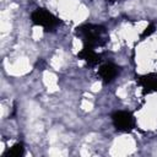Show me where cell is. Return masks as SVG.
Listing matches in <instances>:
<instances>
[{
	"label": "cell",
	"instance_id": "1",
	"mask_svg": "<svg viewBox=\"0 0 157 157\" xmlns=\"http://www.w3.org/2000/svg\"><path fill=\"white\" fill-rule=\"evenodd\" d=\"M32 21L37 26H40L44 29L52 28L53 26L58 23V18L52 12H49V10L47 9H37L32 13Z\"/></svg>",
	"mask_w": 157,
	"mask_h": 157
},
{
	"label": "cell",
	"instance_id": "2",
	"mask_svg": "<svg viewBox=\"0 0 157 157\" xmlns=\"http://www.w3.org/2000/svg\"><path fill=\"white\" fill-rule=\"evenodd\" d=\"M114 125L120 131H129L134 128V117L128 112H117L113 117Z\"/></svg>",
	"mask_w": 157,
	"mask_h": 157
}]
</instances>
